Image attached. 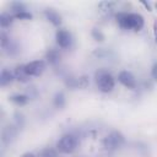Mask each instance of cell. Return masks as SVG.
<instances>
[{
  "label": "cell",
  "instance_id": "obj_23",
  "mask_svg": "<svg viewBox=\"0 0 157 157\" xmlns=\"http://www.w3.org/2000/svg\"><path fill=\"white\" fill-rule=\"evenodd\" d=\"M15 121H16V124H15V126L17 128V129H20V128H22L23 126V121H25V119H23V115L21 114V113H15Z\"/></svg>",
  "mask_w": 157,
  "mask_h": 157
},
{
  "label": "cell",
  "instance_id": "obj_13",
  "mask_svg": "<svg viewBox=\"0 0 157 157\" xmlns=\"http://www.w3.org/2000/svg\"><path fill=\"white\" fill-rule=\"evenodd\" d=\"M15 80V75L12 71L7 70V69H2L1 74H0V85L4 87V86H7L10 83H12V81Z\"/></svg>",
  "mask_w": 157,
  "mask_h": 157
},
{
  "label": "cell",
  "instance_id": "obj_8",
  "mask_svg": "<svg viewBox=\"0 0 157 157\" xmlns=\"http://www.w3.org/2000/svg\"><path fill=\"white\" fill-rule=\"evenodd\" d=\"M16 129H17V128L13 126V125H7L6 128H4L2 134H1V140H2V142H4L5 145H9L10 142L13 141V139H15V136H16V132H17Z\"/></svg>",
  "mask_w": 157,
  "mask_h": 157
},
{
  "label": "cell",
  "instance_id": "obj_9",
  "mask_svg": "<svg viewBox=\"0 0 157 157\" xmlns=\"http://www.w3.org/2000/svg\"><path fill=\"white\" fill-rule=\"evenodd\" d=\"M44 16L45 18L55 27H59L61 25V16L54 10V9H45L44 10Z\"/></svg>",
  "mask_w": 157,
  "mask_h": 157
},
{
  "label": "cell",
  "instance_id": "obj_17",
  "mask_svg": "<svg viewBox=\"0 0 157 157\" xmlns=\"http://www.w3.org/2000/svg\"><path fill=\"white\" fill-rule=\"evenodd\" d=\"M10 9L13 11V15L15 13H20V12H25L26 11V5L21 1H12L10 4Z\"/></svg>",
  "mask_w": 157,
  "mask_h": 157
},
{
  "label": "cell",
  "instance_id": "obj_19",
  "mask_svg": "<svg viewBox=\"0 0 157 157\" xmlns=\"http://www.w3.org/2000/svg\"><path fill=\"white\" fill-rule=\"evenodd\" d=\"M38 157H58V155H56V151L53 148H44L39 152Z\"/></svg>",
  "mask_w": 157,
  "mask_h": 157
},
{
  "label": "cell",
  "instance_id": "obj_1",
  "mask_svg": "<svg viewBox=\"0 0 157 157\" xmlns=\"http://www.w3.org/2000/svg\"><path fill=\"white\" fill-rule=\"evenodd\" d=\"M115 18H117V23L123 29L140 31V29H142V27L145 25V20L140 13L118 12Z\"/></svg>",
  "mask_w": 157,
  "mask_h": 157
},
{
  "label": "cell",
  "instance_id": "obj_14",
  "mask_svg": "<svg viewBox=\"0 0 157 157\" xmlns=\"http://www.w3.org/2000/svg\"><path fill=\"white\" fill-rule=\"evenodd\" d=\"M28 96L27 94H21V93H16V94H12L10 97V101L12 103H15L16 105H25L27 102H28Z\"/></svg>",
  "mask_w": 157,
  "mask_h": 157
},
{
  "label": "cell",
  "instance_id": "obj_29",
  "mask_svg": "<svg viewBox=\"0 0 157 157\" xmlns=\"http://www.w3.org/2000/svg\"><path fill=\"white\" fill-rule=\"evenodd\" d=\"M155 7H156V9H157V2H156V4H155Z\"/></svg>",
  "mask_w": 157,
  "mask_h": 157
},
{
  "label": "cell",
  "instance_id": "obj_24",
  "mask_svg": "<svg viewBox=\"0 0 157 157\" xmlns=\"http://www.w3.org/2000/svg\"><path fill=\"white\" fill-rule=\"evenodd\" d=\"M9 43H10V38L7 37V34L5 32H1V34H0V45H1V48L5 49Z\"/></svg>",
  "mask_w": 157,
  "mask_h": 157
},
{
  "label": "cell",
  "instance_id": "obj_18",
  "mask_svg": "<svg viewBox=\"0 0 157 157\" xmlns=\"http://www.w3.org/2000/svg\"><path fill=\"white\" fill-rule=\"evenodd\" d=\"M32 13L28 12V11H25V12H20V13H15L13 15V18L16 20H21V21H29L32 20Z\"/></svg>",
  "mask_w": 157,
  "mask_h": 157
},
{
  "label": "cell",
  "instance_id": "obj_2",
  "mask_svg": "<svg viewBox=\"0 0 157 157\" xmlns=\"http://www.w3.org/2000/svg\"><path fill=\"white\" fill-rule=\"evenodd\" d=\"M94 77H96V82H97V86L101 92L108 93V92L113 91V88L115 86V81H114V77L107 70H103V69L97 70Z\"/></svg>",
  "mask_w": 157,
  "mask_h": 157
},
{
  "label": "cell",
  "instance_id": "obj_25",
  "mask_svg": "<svg viewBox=\"0 0 157 157\" xmlns=\"http://www.w3.org/2000/svg\"><path fill=\"white\" fill-rule=\"evenodd\" d=\"M151 77H152L155 81H157V61L153 63V65H152V67H151Z\"/></svg>",
  "mask_w": 157,
  "mask_h": 157
},
{
  "label": "cell",
  "instance_id": "obj_20",
  "mask_svg": "<svg viewBox=\"0 0 157 157\" xmlns=\"http://www.w3.org/2000/svg\"><path fill=\"white\" fill-rule=\"evenodd\" d=\"M88 85H90V81H88V77L86 75L77 77V88H86Z\"/></svg>",
  "mask_w": 157,
  "mask_h": 157
},
{
  "label": "cell",
  "instance_id": "obj_5",
  "mask_svg": "<svg viewBox=\"0 0 157 157\" xmlns=\"http://www.w3.org/2000/svg\"><path fill=\"white\" fill-rule=\"evenodd\" d=\"M55 39H56V44L63 49H67L71 47L72 37L66 29H61V28L58 29L55 33Z\"/></svg>",
  "mask_w": 157,
  "mask_h": 157
},
{
  "label": "cell",
  "instance_id": "obj_27",
  "mask_svg": "<svg viewBox=\"0 0 157 157\" xmlns=\"http://www.w3.org/2000/svg\"><path fill=\"white\" fill-rule=\"evenodd\" d=\"M21 157H36V155L32 153V152H25V153L21 155Z\"/></svg>",
  "mask_w": 157,
  "mask_h": 157
},
{
  "label": "cell",
  "instance_id": "obj_15",
  "mask_svg": "<svg viewBox=\"0 0 157 157\" xmlns=\"http://www.w3.org/2000/svg\"><path fill=\"white\" fill-rule=\"evenodd\" d=\"M13 22V15H10L7 12H2L0 15V26L2 28H6V27H10L11 23Z\"/></svg>",
  "mask_w": 157,
  "mask_h": 157
},
{
  "label": "cell",
  "instance_id": "obj_12",
  "mask_svg": "<svg viewBox=\"0 0 157 157\" xmlns=\"http://www.w3.org/2000/svg\"><path fill=\"white\" fill-rule=\"evenodd\" d=\"M60 53L58 52V49H54V48H52V49H49L47 53H45V59H47V61L50 64V65H53V66H55V65H58L59 63H60Z\"/></svg>",
  "mask_w": 157,
  "mask_h": 157
},
{
  "label": "cell",
  "instance_id": "obj_7",
  "mask_svg": "<svg viewBox=\"0 0 157 157\" xmlns=\"http://www.w3.org/2000/svg\"><path fill=\"white\" fill-rule=\"evenodd\" d=\"M118 81L125 86L126 88H130V90H134L136 87V80L134 77V75L128 71V70H124V71H120L119 75H118Z\"/></svg>",
  "mask_w": 157,
  "mask_h": 157
},
{
  "label": "cell",
  "instance_id": "obj_11",
  "mask_svg": "<svg viewBox=\"0 0 157 157\" xmlns=\"http://www.w3.org/2000/svg\"><path fill=\"white\" fill-rule=\"evenodd\" d=\"M13 75H15V80H17L20 82H27L31 77L26 71V65H23V64H20L15 67Z\"/></svg>",
  "mask_w": 157,
  "mask_h": 157
},
{
  "label": "cell",
  "instance_id": "obj_4",
  "mask_svg": "<svg viewBox=\"0 0 157 157\" xmlns=\"http://www.w3.org/2000/svg\"><path fill=\"white\" fill-rule=\"evenodd\" d=\"M125 139L120 131H112L103 139V147L108 151H114L123 146Z\"/></svg>",
  "mask_w": 157,
  "mask_h": 157
},
{
  "label": "cell",
  "instance_id": "obj_26",
  "mask_svg": "<svg viewBox=\"0 0 157 157\" xmlns=\"http://www.w3.org/2000/svg\"><path fill=\"white\" fill-rule=\"evenodd\" d=\"M153 37H155V42L157 43V20H155L153 22Z\"/></svg>",
  "mask_w": 157,
  "mask_h": 157
},
{
  "label": "cell",
  "instance_id": "obj_3",
  "mask_svg": "<svg viewBox=\"0 0 157 157\" xmlns=\"http://www.w3.org/2000/svg\"><path fill=\"white\" fill-rule=\"evenodd\" d=\"M77 137L72 134H65L56 141V150L61 153H72L77 147Z\"/></svg>",
  "mask_w": 157,
  "mask_h": 157
},
{
  "label": "cell",
  "instance_id": "obj_6",
  "mask_svg": "<svg viewBox=\"0 0 157 157\" xmlns=\"http://www.w3.org/2000/svg\"><path fill=\"white\" fill-rule=\"evenodd\" d=\"M25 65H26V71L29 76H39L45 69V64L43 60H33Z\"/></svg>",
  "mask_w": 157,
  "mask_h": 157
},
{
  "label": "cell",
  "instance_id": "obj_10",
  "mask_svg": "<svg viewBox=\"0 0 157 157\" xmlns=\"http://www.w3.org/2000/svg\"><path fill=\"white\" fill-rule=\"evenodd\" d=\"M115 6H117L115 1H101L98 2V11L104 16H109L113 13Z\"/></svg>",
  "mask_w": 157,
  "mask_h": 157
},
{
  "label": "cell",
  "instance_id": "obj_28",
  "mask_svg": "<svg viewBox=\"0 0 157 157\" xmlns=\"http://www.w3.org/2000/svg\"><path fill=\"white\" fill-rule=\"evenodd\" d=\"M141 4L148 10V11H151V5H150V2H146V1H141Z\"/></svg>",
  "mask_w": 157,
  "mask_h": 157
},
{
  "label": "cell",
  "instance_id": "obj_16",
  "mask_svg": "<svg viewBox=\"0 0 157 157\" xmlns=\"http://www.w3.org/2000/svg\"><path fill=\"white\" fill-rule=\"evenodd\" d=\"M65 102H66V99H65V94H64L63 92H56L55 96H54V99H53L54 105H55L56 108L60 109V108H64Z\"/></svg>",
  "mask_w": 157,
  "mask_h": 157
},
{
  "label": "cell",
  "instance_id": "obj_21",
  "mask_svg": "<svg viewBox=\"0 0 157 157\" xmlns=\"http://www.w3.org/2000/svg\"><path fill=\"white\" fill-rule=\"evenodd\" d=\"M91 34H92L93 39L97 40V42H103V40H104V34H103L98 28H93L92 32H91Z\"/></svg>",
  "mask_w": 157,
  "mask_h": 157
},
{
  "label": "cell",
  "instance_id": "obj_22",
  "mask_svg": "<svg viewBox=\"0 0 157 157\" xmlns=\"http://www.w3.org/2000/svg\"><path fill=\"white\" fill-rule=\"evenodd\" d=\"M4 50H6V52H7V54H10V55H15V54L18 52V49H17L16 44H15L13 42H11V40H10V43L6 45V48H5Z\"/></svg>",
  "mask_w": 157,
  "mask_h": 157
}]
</instances>
